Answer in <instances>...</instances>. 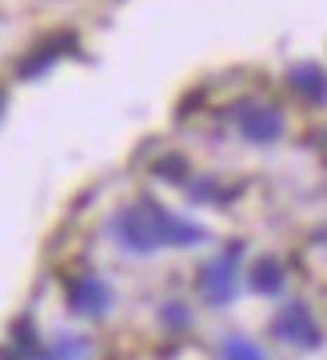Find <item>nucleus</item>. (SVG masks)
<instances>
[{
  "label": "nucleus",
  "instance_id": "obj_12",
  "mask_svg": "<svg viewBox=\"0 0 327 360\" xmlns=\"http://www.w3.org/2000/svg\"><path fill=\"white\" fill-rule=\"evenodd\" d=\"M164 312H168V324H176V328H184V324H188V312L180 309V304H168Z\"/></svg>",
  "mask_w": 327,
  "mask_h": 360
},
{
  "label": "nucleus",
  "instance_id": "obj_13",
  "mask_svg": "<svg viewBox=\"0 0 327 360\" xmlns=\"http://www.w3.org/2000/svg\"><path fill=\"white\" fill-rule=\"evenodd\" d=\"M0 112H4V92H0Z\"/></svg>",
  "mask_w": 327,
  "mask_h": 360
},
{
  "label": "nucleus",
  "instance_id": "obj_10",
  "mask_svg": "<svg viewBox=\"0 0 327 360\" xmlns=\"http://www.w3.org/2000/svg\"><path fill=\"white\" fill-rule=\"evenodd\" d=\"M224 360H264V352L252 345V340H239V336H232L224 345Z\"/></svg>",
  "mask_w": 327,
  "mask_h": 360
},
{
  "label": "nucleus",
  "instance_id": "obj_1",
  "mask_svg": "<svg viewBox=\"0 0 327 360\" xmlns=\"http://www.w3.org/2000/svg\"><path fill=\"white\" fill-rule=\"evenodd\" d=\"M116 240L124 248H132V252H152V248H160V236H156V224H152V212H148V200L136 208H128V212H120L112 224Z\"/></svg>",
  "mask_w": 327,
  "mask_h": 360
},
{
  "label": "nucleus",
  "instance_id": "obj_2",
  "mask_svg": "<svg viewBox=\"0 0 327 360\" xmlns=\"http://www.w3.org/2000/svg\"><path fill=\"white\" fill-rule=\"evenodd\" d=\"M239 252L243 248L232 245L224 257H215L208 269L200 272V288L208 296V304H227L232 296H236V264H239Z\"/></svg>",
  "mask_w": 327,
  "mask_h": 360
},
{
  "label": "nucleus",
  "instance_id": "obj_6",
  "mask_svg": "<svg viewBox=\"0 0 327 360\" xmlns=\"http://www.w3.org/2000/svg\"><path fill=\"white\" fill-rule=\"evenodd\" d=\"M72 49H76V37H72V32H56L48 44H40L36 52H28V56H25V65H20V77H25V80L40 77L44 68L56 65V56H64V52H72Z\"/></svg>",
  "mask_w": 327,
  "mask_h": 360
},
{
  "label": "nucleus",
  "instance_id": "obj_9",
  "mask_svg": "<svg viewBox=\"0 0 327 360\" xmlns=\"http://www.w3.org/2000/svg\"><path fill=\"white\" fill-rule=\"evenodd\" d=\"M44 360H88V340H76V336H64L56 348H48Z\"/></svg>",
  "mask_w": 327,
  "mask_h": 360
},
{
  "label": "nucleus",
  "instance_id": "obj_4",
  "mask_svg": "<svg viewBox=\"0 0 327 360\" xmlns=\"http://www.w3.org/2000/svg\"><path fill=\"white\" fill-rule=\"evenodd\" d=\"M239 132L252 144H267L283 132V116H279L272 104H243V108H239Z\"/></svg>",
  "mask_w": 327,
  "mask_h": 360
},
{
  "label": "nucleus",
  "instance_id": "obj_3",
  "mask_svg": "<svg viewBox=\"0 0 327 360\" xmlns=\"http://www.w3.org/2000/svg\"><path fill=\"white\" fill-rule=\"evenodd\" d=\"M272 333H276L279 340L295 345V348H319L323 345V333L315 328V316L303 309V304H288V309L279 312V321L272 324Z\"/></svg>",
  "mask_w": 327,
  "mask_h": 360
},
{
  "label": "nucleus",
  "instance_id": "obj_7",
  "mask_svg": "<svg viewBox=\"0 0 327 360\" xmlns=\"http://www.w3.org/2000/svg\"><path fill=\"white\" fill-rule=\"evenodd\" d=\"M252 288L255 292H264V296L279 292V288H283V264L272 260V257H260L252 264Z\"/></svg>",
  "mask_w": 327,
  "mask_h": 360
},
{
  "label": "nucleus",
  "instance_id": "obj_5",
  "mask_svg": "<svg viewBox=\"0 0 327 360\" xmlns=\"http://www.w3.org/2000/svg\"><path fill=\"white\" fill-rule=\"evenodd\" d=\"M108 304H112V292H108L100 281H88V276H84V281L68 284V309L80 312V316H100Z\"/></svg>",
  "mask_w": 327,
  "mask_h": 360
},
{
  "label": "nucleus",
  "instance_id": "obj_11",
  "mask_svg": "<svg viewBox=\"0 0 327 360\" xmlns=\"http://www.w3.org/2000/svg\"><path fill=\"white\" fill-rule=\"evenodd\" d=\"M156 172L160 176H184V160H164V165H156Z\"/></svg>",
  "mask_w": 327,
  "mask_h": 360
},
{
  "label": "nucleus",
  "instance_id": "obj_8",
  "mask_svg": "<svg viewBox=\"0 0 327 360\" xmlns=\"http://www.w3.org/2000/svg\"><path fill=\"white\" fill-rule=\"evenodd\" d=\"M291 84L303 92V96H312V101H323V92H327V80H323V72L315 65H300V68H291Z\"/></svg>",
  "mask_w": 327,
  "mask_h": 360
}]
</instances>
